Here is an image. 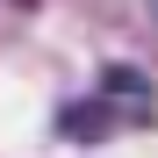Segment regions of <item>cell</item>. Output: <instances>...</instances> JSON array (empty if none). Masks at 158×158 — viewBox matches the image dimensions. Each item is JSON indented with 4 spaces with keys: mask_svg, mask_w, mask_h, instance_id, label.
Wrapping results in <instances>:
<instances>
[{
    "mask_svg": "<svg viewBox=\"0 0 158 158\" xmlns=\"http://www.w3.org/2000/svg\"><path fill=\"white\" fill-rule=\"evenodd\" d=\"M122 122H151V86H144V72H101V94H94V101H72V108L58 115V129L79 137V144L115 137Z\"/></svg>",
    "mask_w": 158,
    "mask_h": 158,
    "instance_id": "cell-1",
    "label": "cell"
}]
</instances>
